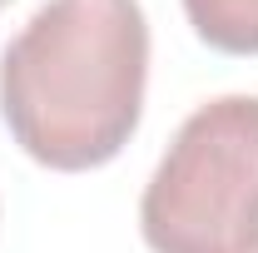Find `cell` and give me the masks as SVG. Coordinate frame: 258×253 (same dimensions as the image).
<instances>
[{"mask_svg": "<svg viewBox=\"0 0 258 253\" xmlns=\"http://www.w3.org/2000/svg\"><path fill=\"white\" fill-rule=\"evenodd\" d=\"M149 85L139 0H45L0 50V119L60 174L99 169L129 144Z\"/></svg>", "mask_w": 258, "mask_h": 253, "instance_id": "cell-1", "label": "cell"}, {"mask_svg": "<svg viewBox=\"0 0 258 253\" xmlns=\"http://www.w3.org/2000/svg\"><path fill=\"white\" fill-rule=\"evenodd\" d=\"M154 253H258V95H219L179 124L139 199Z\"/></svg>", "mask_w": 258, "mask_h": 253, "instance_id": "cell-2", "label": "cell"}, {"mask_svg": "<svg viewBox=\"0 0 258 253\" xmlns=\"http://www.w3.org/2000/svg\"><path fill=\"white\" fill-rule=\"evenodd\" d=\"M194 35L224 55H258V0H184Z\"/></svg>", "mask_w": 258, "mask_h": 253, "instance_id": "cell-3", "label": "cell"}, {"mask_svg": "<svg viewBox=\"0 0 258 253\" xmlns=\"http://www.w3.org/2000/svg\"><path fill=\"white\" fill-rule=\"evenodd\" d=\"M0 5H10V0H0Z\"/></svg>", "mask_w": 258, "mask_h": 253, "instance_id": "cell-4", "label": "cell"}]
</instances>
